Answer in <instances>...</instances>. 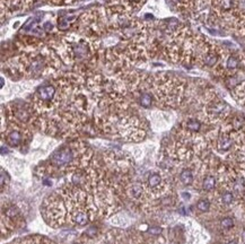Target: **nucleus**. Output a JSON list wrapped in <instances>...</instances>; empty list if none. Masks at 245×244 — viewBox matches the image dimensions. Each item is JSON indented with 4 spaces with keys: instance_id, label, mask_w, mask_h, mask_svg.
Masks as SVG:
<instances>
[{
    "instance_id": "nucleus-1",
    "label": "nucleus",
    "mask_w": 245,
    "mask_h": 244,
    "mask_svg": "<svg viewBox=\"0 0 245 244\" xmlns=\"http://www.w3.org/2000/svg\"><path fill=\"white\" fill-rule=\"evenodd\" d=\"M50 44L66 65L87 62L96 56L99 50L98 38H89L79 33L62 36L59 41Z\"/></svg>"
},
{
    "instance_id": "nucleus-2",
    "label": "nucleus",
    "mask_w": 245,
    "mask_h": 244,
    "mask_svg": "<svg viewBox=\"0 0 245 244\" xmlns=\"http://www.w3.org/2000/svg\"><path fill=\"white\" fill-rule=\"evenodd\" d=\"M78 149H75L72 146H65V147L60 148L51 156V164L58 167H62V166H67L69 164H72L76 158V154H77Z\"/></svg>"
},
{
    "instance_id": "nucleus-3",
    "label": "nucleus",
    "mask_w": 245,
    "mask_h": 244,
    "mask_svg": "<svg viewBox=\"0 0 245 244\" xmlns=\"http://www.w3.org/2000/svg\"><path fill=\"white\" fill-rule=\"evenodd\" d=\"M33 3V0H1V16L12 14L20 9H27Z\"/></svg>"
},
{
    "instance_id": "nucleus-4",
    "label": "nucleus",
    "mask_w": 245,
    "mask_h": 244,
    "mask_svg": "<svg viewBox=\"0 0 245 244\" xmlns=\"http://www.w3.org/2000/svg\"><path fill=\"white\" fill-rule=\"evenodd\" d=\"M212 8L218 15H226L236 9V0H211Z\"/></svg>"
},
{
    "instance_id": "nucleus-5",
    "label": "nucleus",
    "mask_w": 245,
    "mask_h": 244,
    "mask_svg": "<svg viewBox=\"0 0 245 244\" xmlns=\"http://www.w3.org/2000/svg\"><path fill=\"white\" fill-rule=\"evenodd\" d=\"M77 19L78 16H61L58 18V23H57L58 29L61 32L68 31L69 28H72V25L77 22Z\"/></svg>"
},
{
    "instance_id": "nucleus-6",
    "label": "nucleus",
    "mask_w": 245,
    "mask_h": 244,
    "mask_svg": "<svg viewBox=\"0 0 245 244\" xmlns=\"http://www.w3.org/2000/svg\"><path fill=\"white\" fill-rule=\"evenodd\" d=\"M23 140V135L20 130L18 129H14L6 136V141L7 144L11 146V147H17L18 145H20Z\"/></svg>"
},
{
    "instance_id": "nucleus-7",
    "label": "nucleus",
    "mask_w": 245,
    "mask_h": 244,
    "mask_svg": "<svg viewBox=\"0 0 245 244\" xmlns=\"http://www.w3.org/2000/svg\"><path fill=\"white\" fill-rule=\"evenodd\" d=\"M139 103L140 105L143 107H146V109H148V107L152 106V96L150 93H148V92H143V93H140L139 95Z\"/></svg>"
},
{
    "instance_id": "nucleus-8",
    "label": "nucleus",
    "mask_w": 245,
    "mask_h": 244,
    "mask_svg": "<svg viewBox=\"0 0 245 244\" xmlns=\"http://www.w3.org/2000/svg\"><path fill=\"white\" fill-rule=\"evenodd\" d=\"M226 107H227L226 104L218 102V103L214 104L212 106H210L209 112H210V114H212V115H220V114H223V113L225 112V109H226Z\"/></svg>"
},
{
    "instance_id": "nucleus-9",
    "label": "nucleus",
    "mask_w": 245,
    "mask_h": 244,
    "mask_svg": "<svg viewBox=\"0 0 245 244\" xmlns=\"http://www.w3.org/2000/svg\"><path fill=\"white\" fill-rule=\"evenodd\" d=\"M180 178L184 184H191V183L193 182V174L190 169H183V171L181 172Z\"/></svg>"
},
{
    "instance_id": "nucleus-10",
    "label": "nucleus",
    "mask_w": 245,
    "mask_h": 244,
    "mask_svg": "<svg viewBox=\"0 0 245 244\" xmlns=\"http://www.w3.org/2000/svg\"><path fill=\"white\" fill-rule=\"evenodd\" d=\"M218 147H219L220 150H228L232 147V140H230V138L227 137V136L220 137V139L218 141Z\"/></svg>"
},
{
    "instance_id": "nucleus-11",
    "label": "nucleus",
    "mask_w": 245,
    "mask_h": 244,
    "mask_svg": "<svg viewBox=\"0 0 245 244\" xmlns=\"http://www.w3.org/2000/svg\"><path fill=\"white\" fill-rule=\"evenodd\" d=\"M74 220L78 225L84 226L88 223V216H87V214H85L84 211H79V213H77L74 216Z\"/></svg>"
},
{
    "instance_id": "nucleus-12",
    "label": "nucleus",
    "mask_w": 245,
    "mask_h": 244,
    "mask_svg": "<svg viewBox=\"0 0 245 244\" xmlns=\"http://www.w3.org/2000/svg\"><path fill=\"white\" fill-rule=\"evenodd\" d=\"M239 66V60L235 56H229L226 60V68L228 70H235Z\"/></svg>"
},
{
    "instance_id": "nucleus-13",
    "label": "nucleus",
    "mask_w": 245,
    "mask_h": 244,
    "mask_svg": "<svg viewBox=\"0 0 245 244\" xmlns=\"http://www.w3.org/2000/svg\"><path fill=\"white\" fill-rule=\"evenodd\" d=\"M216 185V180H215L214 176H207V178L203 180V183H202V188L205 189L206 191H210L215 188Z\"/></svg>"
},
{
    "instance_id": "nucleus-14",
    "label": "nucleus",
    "mask_w": 245,
    "mask_h": 244,
    "mask_svg": "<svg viewBox=\"0 0 245 244\" xmlns=\"http://www.w3.org/2000/svg\"><path fill=\"white\" fill-rule=\"evenodd\" d=\"M186 128L189 129L190 131H193V132H197L200 130L201 128V123L198 121V120H194V119H191L189 121L186 122Z\"/></svg>"
},
{
    "instance_id": "nucleus-15",
    "label": "nucleus",
    "mask_w": 245,
    "mask_h": 244,
    "mask_svg": "<svg viewBox=\"0 0 245 244\" xmlns=\"http://www.w3.org/2000/svg\"><path fill=\"white\" fill-rule=\"evenodd\" d=\"M161 182V178L159 174H157V173H152V174H150L148 178V184L152 187V188H155V187H157V185L159 184Z\"/></svg>"
},
{
    "instance_id": "nucleus-16",
    "label": "nucleus",
    "mask_w": 245,
    "mask_h": 244,
    "mask_svg": "<svg viewBox=\"0 0 245 244\" xmlns=\"http://www.w3.org/2000/svg\"><path fill=\"white\" fill-rule=\"evenodd\" d=\"M197 207H198L199 210H201V211H207L209 209V207H210V202L208 200H200L198 203H197Z\"/></svg>"
},
{
    "instance_id": "nucleus-17",
    "label": "nucleus",
    "mask_w": 245,
    "mask_h": 244,
    "mask_svg": "<svg viewBox=\"0 0 245 244\" xmlns=\"http://www.w3.org/2000/svg\"><path fill=\"white\" fill-rule=\"evenodd\" d=\"M50 3L53 5H60V6H65V5H71V3L76 2L77 0H47Z\"/></svg>"
},
{
    "instance_id": "nucleus-18",
    "label": "nucleus",
    "mask_w": 245,
    "mask_h": 244,
    "mask_svg": "<svg viewBox=\"0 0 245 244\" xmlns=\"http://www.w3.org/2000/svg\"><path fill=\"white\" fill-rule=\"evenodd\" d=\"M220 225L224 228H230V227H233V225H234V220L232 218H229V217H227V218L221 219Z\"/></svg>"
},
{
    "instance_id": "nucleus-19",
    "label": "nucleus",
    "mask_w": 245,
    "mask_h": 244,
    "mask_svg": "<svg viewBox=\"0 0 245 244\" xmlns=\"http://www.w3.org/2000/svg\"><path fill=\"white\" fill-rule=\"evenodd\" d=\"M221 200H223L224 203L229 205V203L233 201V194L230 193V192H225V193L221 196Z\"/></svg>"
},
{
    "instance_id": "nucleus-20",
    "label": "nucleus",
    "mask_w": 245,
    "mask_h": 244,
    "mask_svg": "<svg viewBox=\"0 0 245 244\" xmlns=\"http://www.w3.org/2000/svg\"><path fill=\"white\" fill-rule=\"evenodd\" d=\"M6 215L8 217H10V218H14L15 216L18 215V209L15 208V207H11V208H9V209L6 211Z\"/></svg>"
},
{
    "instance_id": "nucleus-21",
    "label": "nucleus",
    "mask_w": 245,
    "mask_h": 244,
    "mask_svg": "<svg viewBox=\"0 0 245 244\" xmlns=\"http://www.w3.org/2000/svg\"><path fill=\"white\" fill-rule=\"evenodd\" d=\"M86 234L88 235V236H90V237L95 236V235H96V227H89V228L87 229Z\"/></svg>"
},
{
    "instance_id": "nucleus-22",
    "label": "nucleus",
    "mask_w": 245,
    "mask_h": 244,
    "mask_svg": "<svg viewBox=\"0 0 245 244\" xmlns=\"http://www.w3.org/2000/svg\"><path fill=\"white\" fill-rule=\"evenodd\" d=\"M149 233L152 235H159L161 233V228H159V227H152L149 229Z\"/></svg>"
},
{
    "instance_id": "nucleus-23",
    "label": "nucleus",
    "mask_w": 245,
    "mask_h": 244,
    "mask_svg": "<svg viewBox=\"0 0 245 244\" xmlns=\"http://www.w3.org/2000/svg\"><path fill=\"white\" fill-rule=\"evenodd\" d=\"M43 28H44V31H45V33H50V32L52 31L53 26H52V24H51L50 22H47L43 25Z\"/></svg>"
},
{
    "instance_id": "nucleus-24",
    "label": "nucleus",
    "mask_w": 245,
    "mask_h": 244,
    "mask_svg": "<svg viewBox=\"0 0 245 244\" xmlns=\"http://www.w3.org/2000/svg\"><path fill=\"white\" fill-rule=\"evenodd\" d=\"M182 196H183L184 198H190V194H189V193H182Z\"/></svg>"
},
{
    "instance_id": "nucleus-25",
    "label": "nucleus",
    "mask_w": 245,
    "mask_h": 244,
    "mask_svg": "<svg viewBox=\"0 0 245 244\" xmlns=\"http://www.w3.org/2000/svg\"><path fill=\"white\" fill-rule=\"evenodd\" d=\"M228 244H237V243H236L235 241H232V242H229V243H228Z\"/></svg>"
},
{
    "instance_id": "nucleus-26",
    "label": "nucleus",
    "mask_w": 245,
    "mask_h": 244,
    "mask_svg": "<svg viewBox=\"0 0 245 244\" xmlns=\"http://www.w3.org/2000/svg\"><path fill=\"white\" fill-rule=\"evenodd\" d=\"M74 244H79V243H74Z\"/></svg>"
}]
</instances>
